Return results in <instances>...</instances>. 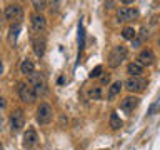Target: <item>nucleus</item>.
Segmentation results:
<instances>
[{
	"mask_svg": "<svg viewBox=\"0 0 160 150\" xmlns=\"http://www.w3.org/2000/svg\"><path fill=\"white\" fill-rule=\"evenodd\" d=\"M0 108H5V98L0 97Z\"/></svg>",
	"mask_w": 160,
	"mask_h": 150,
	"instance_id": "obj_25",
	"label": "nucleus"
},
{
	"mask_svg": "<svg viewBox=\"0 0 160 150\" xmlns=\"http://www.w3.org/2000/svg\"><path fill=\"white\" fill-rule=\"evenodd\" d=\"M45 45H47V42H45L43 37L37 35V37L33 38V52L37 57H43L45 55Z\"/></svg>",
	"mask_w": 160,
	"mask_h": 150,
	"instance_id": "obj_13",
	"label": "nucleus"
},
{
	"mask_svg": "<svg viewBox=\"0 0 160 150\" xmlns=\"http://www.w3.org/2000/svg\"><path fill=\"white\" fill-rule=\"evenodd\" d=\"M20 72H22L23 75H32L33 72H35V65H33V62L32 60H28V58H25L22 63H20Z\"/></svg>",
	"mask_w": 160,
	"mask_h": 150,
	"instance_id": "obj_15",
	"label": "nucleus"
},
{
	"mask_svg": "<svg viewBox=\"0 0 160 150\" xmlns=\"http://www.w3.org/2000/svg\"><path fill=\"white\" fill-rule=\"evenodd\" d=\"M37 142H38L37 132H35L33 128H28L27 132H25V135H23V145H25L27 148H32V147H35V145H37Z\"/></svg>",
	"mask_w": 160,
	"mask_h": 150,
	"instance_id": "obj_12",
	"label": "nucleus"
},
{
	"mask_svg": "<svg viewBox=\"0 0 160 150\" xmlns=\"http://www.w3.org/2000/svg\"><path fill=\"white\" fill-rule=\"evenodd\" d=\"M20 30H22V27H20L18 22L13 23L12 27H10V30H8V42H10V43H15V42H17V37H18Z\"/></svg>",
	"mask_w": 160,
	"mask_h": 150,
	"instance_id": "obj_17",
	"label": "nucleus"
},
{
	"mask_svg": "<svg viewBox=\"0 0 160 150\" xmlns=\"http://www.w3.org/2000/svg\"><path fill=\"white\" fill-rule=\"evenodd\" d=\"M135 28L133 27H125L123 30H122V37L125 38V40H133L135 38Z\"/></svg>",
	"mask_w": 160,
	"mask_h": 150,
	"instance_id": "obj_21",
	"label": "nucleus"
},
{
	"mask_svg": "<svg viewBox=\"0 0 160 150\" xmlns=\"http://www.w3.org/2000/svg\"><path fill=\"white\" fill-rule=\"evenodd\" d=\"M127 73H130V77H140V73H143V67L137 62H132L127 67Z\"/></svg>",
	"mask_w": 160,
	"mask_h": 150,
	"instance_id": "obj_16",
	"label": "nucleus"
},
{
	"mask_svg": "<svg viewBox=\"0 0 160 150\" xmlns=\"http://www.w3.org/2000/svg\"><path fill=\"white\" fill-rule=\"evenodd\" d=\"M123 87V83L120 82V80H117V82H113L112 85H110V88H108V93H107V98L108 100H113L117 95L120 93V90H122Z\"/></svg>",
	"mask_w": 160,
	"mask_h": 150,
	"instance_id": "obj_14",
	"label": "nucleus"
},
{
	"mask_svg": "<svg viewBox=\"0 0 160 150\" xmlns=\"http://www.w3.org/2000/svg\"><path fill=\"white\" fill-rule=\"evenodd\" d=\"M30 22H32V30L35 33H42L43 30L47 28V18H45L43 15H40V13L32 15Z\"/></svg>",
	"mask_w": 160,
	"mask_h": 150,
	"instance_id": "obj_9",
	"label": "nucleus"
},
{
	"mask_svg": "<svg viewBox=\"0 0 160 150\" xmlns=\"http://www.w3.org/2000/svg\"><path fill=\"white\" fill-rule=\"evenodd\" d=\"M127 55H128L127 47H123V45H117V47L112 48V52H110V55H108V65L112 68L120 67V63L127 58Z\"/></svg>",
	"mask_w": 160,
	"mask_h": 150,
	"instance_id": "obj_2",
	"label": "nucleus"
},
{
	"mask_svg": "<svg viewBox=\"0 0 160 150\" xmlns=\"http://www.w3.org/2000/svg\"><path fill=\"white\" fill-rule=\"evenodd\" d=\"M17 92H18L20 100H22V102H25V103H33L35 100H37V95L33 93L32 87H30L27 82H18Z\"/></svg>",
	"mask_w": 160,
	"mask_h": 150,
	"instance_id": "obj_3",
	"label": "nucleus"
},
{
	"mask_svg": "<svg viewBox=\"0 0 160 150\" xmlns=\"http://www.w3.org/2000/svg\"><path fill=\"white\" fill-rule=\"evenodd\" d=\"M25 125V113L23 110H13L12 113H10V128H12V132H18V130H22V127Z\"/></svg>",
	"mask_w": 160,
	"mask_h": 150,
	"instance_id": "obj_7",
	"label": "nucleus"
},
{
	"mask_svg": "<svg viewBox=\"0 0 160 150\" xmlns=\"http://www.w3.org/2000/svg\"><path fill=\"white\" fill-rule=\"evenodd\" d=\"M28 85L32 87L33 93L37 95H43L47 92V82H45V77L38 72H33L32 75H28Z\"/></svg>",
	"mask_w": 160,
	"mask_h": 150,
	"instance_id": "obj_1",
	"label": "nucleus"
},
{
	"mask_svg": "<svg viewBox=\"0 0 160 150\" xmlns=\"http://www.w3.org/2000/svg\"><path fill=\"white\" fill-rule=\"evenodd\" d=\"M122 125H123V122L120 120L118 115L113 112L112 115H110V127H112L113 130H118V128H122Z\"/></svg>",
	"mask_w": 160,
	"mask_h": 150,
	"instance_id": "obj_18",
	"label": "nucleus"
},
{
	"mask_svg": "<svg viewBox=\"0 0 160 150\" xmlns=\"http://www.w3.org/2000/svg\"><path fill=\"white\" fill-rule=\"evenodd\" d=\"M102 65H97V67H95L92 72H90V78H98L100 75H102Z\"/></svg>",
	"mask_w": 160,
	"mask_h": 150,
	"instance_id": "obj_23",
	"label": "nucleus"
},
{
	"mask_svg": "<svg viewBox=\"0 0 160 150\" xmlns=\"http://www.w3.org/2000/svg\"><path fill=\"white\" fill-rule=\"evenodd\" d=\"M137 105H138V98L128 95V97H125L122 102H120V108H122L125 113H132L133 108H137Z\"/></svg>",
	"mask_w": 160,
	"mask_h": 150,
	"instance_id": "obj_11",
	"label": "nucleus"
},
{
	"mask_svg": "<svg viewBox=\"0 0 160 150\" xmlns=\"http://www.w3.org/2000/svg\"><path fill=\"white\" fill-rule=\"evenodd\" d=\"M147 87V78L143 77H128L125 82V88L128 92H143Z\"/></svg>",
	"mask_w": 160,
	"mask_h": 150,
	"instance_id": "obj_6",
	"label": "nucleus"
},
{
	"mask_svg": "<svg viewBox=\"0 0 160 150\" xmlns=\"http://www.w3.org/2000/svg\"><path fill=\"white\" fill-rule=\"evenodd\" d=\"M3 72V63H2V60H0V73Z\"/></svg>",
	"mask_w": 160,
	"mask_h": 150,
	"instance_id": "obj_26",
	"label": "nucleus"
},
{
	"mask_svg": "<svg viewBox=\"0 0 160 150\" xmlns=\"http://www.w3.org/2000/svg\"><path fill=\"white\" fill-rule=\"evenodd\" d=\"M85 48V30H83V25L82 22L78 23V50L82 52Z\"/></svg>",
	"mask_w": 160,
	"mask_h": 150,
	"instance_id": "obj_19",
	"label": "nucleus"
},
{
	"mask_svg": "<svg viewBox=\"0 0 160 150\" xmlns=\"http://www.w3.org/2000/svg\"><path fill=\"white\" fill-rule=\"evenodd\" d=\"M3 15H5V18H7V20L17 23V20H20L23 17V8H22V5H20V3H8L7 7H5Z\"/></svg>",
	"mask_w": 160,
	"mask_h": 150,
	"instance_id": "obj_5",
	"label": "nucleus"
},
{
	"mask_svg": "<svg viewBox=\"0 0 160 150\" xmlns=\"http://www.w3.org/2000/svg\"><path fill=\"white\" fill-rule=\"evenodd\" d=\"M138 17V10L132 7H122L117 12V20L118 22H130V20Z\"/></svg>",
	"mask_w": 160,
	"mask_h": 150,
	"instance_id": "obj_8",
	"label": "nucleus"
},
{
	"mask_svg": "<svg viewBox=\"0 0 160 150\" xmlns=\"http://www.w3.org/2000/svg\"><path fill=\"white\" fill-rule=\"evenodd\" d=\"M138 62L137 63H140L143 67V65H152L153 62H155V53H153V50H150V48H143L142 52L138 53Z\"/></svg>",
	"mask_w": 160,
	"mask_h": 150,
	"instance_id": "obj_10",
	"label": "nucleus"
},
{
	"mask_svg": "<svg viewBox=\"0 0 160 150\" xmlns=\"http://www.w3.org/2000/svg\"><path fill=\"white\" fill-rule=\"evenodd\" d=\"M0 150H3V148H2V143H0Z\"/></svg>",
	"mask_w": 160,
	"mask_h": 150,
	"instance_id": "obj_27",
	"label": "nucleus"
},
{
	"mask_svg": "<svg viewBox=\"0 0 160 150\" xmlns=\"http://www.w3.org/2000/svg\"><path fill=\"white\" fill-rule=\"evenodd\" d=\"M88 97L92 100H100L102 98V87H92L88 88Z\"/></svg>",
	"mask_w": 160,
	"mask_h": 150,
	"instance_id": "obj_20",
	"label": "nucleus"
},
{
	"mask_svg": "<svg viewBox=\"0 0 160 150\" xmlns=\"http://www.w3.org/2000/svg\"><path fill=\"white\" fill-rule=\"evenodd\" d=\"M53 118V110L48 103H40L37 107V122L40 125H47Z\"/></svg>",
	"mask_w": 160,
	"mask_h": 150,
	"instance_id": "obj_4",
	"label": "nucleus"
},
{
	"mask_svg": "<svg viewBox=\"0 0 160 150\" xmlns=\"http://www.w3.org/2000/svg\"><path fill=\"white\" fill-rule=\"evenodd\" d=\"M110 82V77L108 75H105V77H102V83H108Z\"/></svg>",
	"mask_w": 160,
	"mask_h": 150,
	"instance_id": "obj_24",
	"label": "nucleus"
},
{
	"mask_svg": "<svg viewBox=\"0 0 160 150\" xmlns=\"http://www.w3.org/2000/svg\"><path fill=\"white\" fill-rule=\"evenodd\" d=\"M32 5H33V8L37 10V12H43L45 8H47V2H38V0H35V2H32Z\"/></svg>",
	"mask_w": 160,
	"mask_h": 150,
	"instance_id": "obj_22",
	"label": "nucleus"
},
{
	"mask_svg": "<svg viewBox=\"0 0 160 150\" xmlns=\"http://www.w3.org/2000/svg\"><path fill=\"white\" fill-rule=\"evenodd\" d=\"M158 45H160V40H158Z\"/></svg>",
	"mask_w": 160,
	"mask_h": 150,
	"instance_id": "obj_28",
	"label": "nucleus"
}]
</instances>
